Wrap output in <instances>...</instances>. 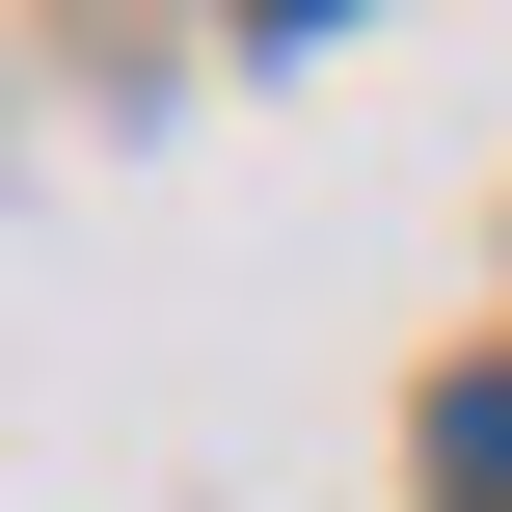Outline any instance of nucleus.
Masks as SVG:
<instances>
[{
    "label": "nucleus",
    "mask_w": 512,
    "mask_h": 512,
    "mask_svg": "<svg viewBox=\"0 0 512 512\" xmlns=\"http://www.w3.org/2000/svg\"><path fill=\"white\" fill-rule=\"evenodd\" d=\"M432 486H486V512H512V351H486V378H432Z\"/></svg>",
    "instance_id": "nucleus-1"
},
{
    "label": "nucleus",
    "mask_w": 512,
    "mask_h": 512,
    "mask_svg": "<svg viewBox=\"0 0 512 512\" xmlns=\"http://www.w3.org/2000/svg\"><path fill=\"white\" fill-rule=\"evenodd\" d=\"M243 27H324V0H243Z\"/></svg>",
    "instance_id": "nucleus-2"
}]
</instances>
